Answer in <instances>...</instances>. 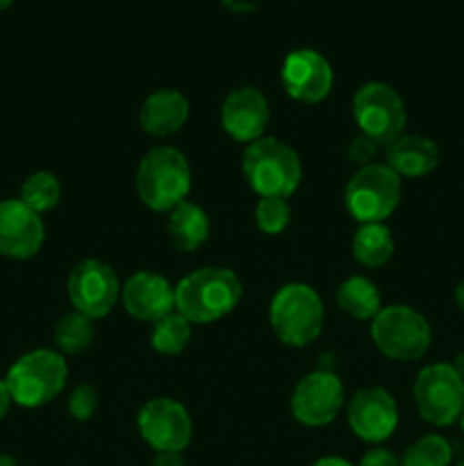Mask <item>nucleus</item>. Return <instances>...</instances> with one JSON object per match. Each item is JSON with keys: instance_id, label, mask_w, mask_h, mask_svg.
<instances>
[{"instance_id": "obj_22", "label": "nucleus", "mask_w": 464, "mask_h": 466, "mask_svg": "<svg viewBox=\"0 0 464 466\" xmlns=\"http://www.w3.org/2000/svg\"><path fill=\"white\" fill-rule=\"evenodd\" d=\"M337 305L350 319L371 321L382 309L380 291H378V287L368 278L353 276L341 282L339 289H337Z\"/></svg>"}, {"instance_id": "obj_28", "label": "nucleus", "mask_w": 464, "mask_h": 466, "mask_svg": "<svg viewBox=\"0 0 464 466\" xmlns=\"http://www.w3.org/2000/svg\"><path fill=\"white\" fill-rule=\"evenodd\" d=\"M98 410V391L94 385H77L68 396V412L76 421H89Z\"/></svg>"}, {"instance_id": "obj_1", "label": "nucleus", "mask_w": 464, "mask_h": 466, "mask_svg": "<svg viewBox=\"0 0 464 466\" xmlns=\"http://www.w3.org/2000/svg\"><path fill=\"white\" fill-rule=\"evenodd\" d=\"M244 287L232 268L203 267L176 285V312L194 326L227 317L239 305Z\"/></svg>"}, {"instance_id": "obj_21", "label": "nucleus", "mask_w": 464, "mask_h": 466, "mask_svg": "<svg viewBox=\"0 0 464 466\" xmlns=\"http://www.w3.org/2000/svg\"><path fill=\"white\" fill-rule=\"evenodd\" d=\"M353 258L362 267H385L394 255V237L385 223H362L353 235Z\"/></svg>"}, {"instance_id": "obj_24", "label": "nucleus", "mask_w": 464, "mask_h": 466, "mask_svg": "<svg viewBox=\"0 0 464 466\" xmlns=\"http://www.w3.org/2000/svg\"><path fill=\"white\" fill-rule=\"evenodd\" d=\"M94 321L80 312L64 314L57 321V326H55V344H57V349L66 355L85 353V350L94 344Z\"/></svg>"}, {"instance_id": "obj_37", "label": "nucleus", "mask_w": 464, "mask_h": 466, "mask_svg": "<svg viewBox=\"0 0 464 466\" xmlns=\"http://www.w3.org/2000/svg\"><path fill=\"white\" fill-rule=\"evenodd\" d=\"M12 3H14V0H0V9H7Z\"/></svg>"}, {"instance_id": "obj_33", "label": "nucleus", "mask_w": 464, "mask_h": 466, "mask_svg": "<svg viewBox=\"0 0 464 466\" xmlns=\"http://www.w3.org/2000/svg\"><path fill=\"white\" fill-rule=\"evenodd\" d=\"M312 466H353L348 462V460L344 458H335V455H328V458H321L317 460Z\"/></svg>"}, {"instance_id": "obj_2", "label": "nucleus", "mask_w": 464, "mask_h": 466, "mask_svg": "<svg viewBox=\"0 0 464 466\" xmlns=\"http://www.w3.org/2000/svg\"><path fill=\"white\" fill-rule=\"evenodd\" d=\"M241 171L259 198H289L303 180L298 153L276 137H262L246 146Z\"/></svg>"}, {"instance_id": "obj_31", "label": "nucleus", "mask_w": 464, "mask_h": 466, "mask_svg": "<svg viewBox=\"0 0 464 466\" xmlns=\"http://www.w3.org/2000/svg\"><path fill=\"white\" fill-rule=\"evenodd\" d=\"M153 466H187V462L185 455L177 451H162V453H155Z\"/></svg>"}, {"instance_id": "obj_11", "label": "nucleus", "mask_w": 464, "mask_h": 466, "mask_svg": "<svg viewBox=\"0 0 464 466\" xmlns=\"http://www.w3.org/2000/svg\"><path fill=\"white\" fill-rule=\"evenodd\" d=\"M136 428H139L141 440L155 453H162V451L182 453L194 435V423L187 408L168 396L150 399L136 414Z\"/></svg>"}, {"instance_id": "obj_9", "label": "nucleus", "mask_w": 464, "mask_h": 466, "mask_svg": "<svg viewBox=\"0 0 464 466\" xmlns=\"http://www.w3.org/2000/svg\"><path fill=\"white\" fill-rule=\"evenodd\" d=\"M414 403L423 421L437 428L453 426L464 410V382L449 362L421 369L414 380Z\"/></svg>"}, {"instance_id": "obj_36", "label": "nucleus", "mask_w": 464, "mask_h": 466, "mask_svg": "<svg viewBox=\"0 0 464 466\" xmlns=\"http://www.w3.org/2000/svg\"><path fill=\"white\" fill-rule=\"evenodd\" d=\"M0 466H18V464H16V460L12 458V455L0 453Z\"/></svg>"}, {"instance_id": "obj_19", "label": "nucleus", "mask_w": 464, "mask_h": 466, "mask_svg": "<svg viewBox=\"0 0 464 466\" xmlns=\"http://www.w3.org/2000/svg\"><path fill=\"white\" fill-rule=\"evenodd\" d=\"M385 164L398 177H423L439 167V148L421 135H403L385 148Z\"/></svg>"}, {"instance_id": "obj_27", "label": "nucleus", "mask_w": 464, "mask_h": 466, "mask_svg": "<svg viewBox=\"0 0 464 466\" xmlns=\"http://www.w3.org/2000/svg\"><path fill=\"white\" fill-rule=\"evenodd\" d=\"M291 221V208L287 198H259L255 208V223L264 235H280Z\"/></svg>"}, {"instance_id": "obj_6", "label": "nucleus", "mask_w": 464, "mask_h": 466, "mask_svg": "<svg viewBox=\"0 0 464 466\" xmlns=\"http://www.w3.org/2000/svg\"><path fill=\"white\" fill-rule=\"evenodd\" d=\"M371 339L385 358L414 362L430 349L432 330L428 319L409 305H389L371 319Z\"/></svg>"}, {"instance_id": "obj_14", "label": "nucleus", "mask_w": 464, "mask_h": 466, "mask_svg": "<svg viewBox=\"0 0 464 466\" xmlns=\"http://www.w3.org/2000/svg\"><path fill=\"white\" fill-rule=\"evenodd\" d=\"M282 86L294 100L317 105L332 91V68L321 53L309 48L294 50L282 64Z\"/></svg>"}, {"instance_id": "obj_26", "label": "nucleus", "mask_w": 464, "mask_h": 466, "mask_svg": "<svg viewBox=\"0 0 464 466\" xmlns=\"http://www.w3.org/2000/svg\"><path fill=\"white\" fill-rule=\"evenodd\" d=\"M453 446L441 435H426L414 441L400 458V466H450Z\"/></svg>"}, {"instance_id": "obj_10", "label": "nucleus", "mask_w": 464, "mask_h": 466, "mask_svg": "<svg viewBox=\"0 0 464 466\" xmlns=\"http://www.w3.org/2000/svg\"><path fill=\"white\" fill-rule=\"evenodd\" d=\"M121 280L109 264L100 259H82L66 280V294L76 312L96 321L116 308L121 300Z\"/></svg>"}, {"instance_id": "obj_38", "label": "nucleus", "mask_w": 464, "mask_h": 466, "mask_svg": "<svg viewBox=\"0 0 464 466\" xmlns=\"http://www.w3.org/2000/svg\"><path fill=\"white\" fill-rule=\"evenodd\" d=\"M459 428H462V432H464V410H462V417H459Z\"/></svg>"}, {"instance_id": "obj_8", "label": "nucleus", "mask_w": 464, "mask_h": 466, "mask_svg": "<svg viewBox=\"0 0 464 466\" xmlns=\"http://www.w3.org/2000/svg\"><path fill=\"white\" fill-rule=\"evenodd\" d=\"M353 118L359 127V135L368 137L385 148L403 137L408 123L403 98L387 82H367L355 91Z\"/></svg>"}, {"instance_id": "obj_4", "label": "nucleus", "mask_w": 464, "mask_h": 466, "mask_svg": "<svg viewBox=\"0 0 464 466\" xmlns=\"http://www.w3.org/2000/svg\"><path fill=\"white\" fill-rule=\"evenodd\" d=\"M323 303L317 291L303 282L282 285L268 305V323L282 344L291 349L309 346L323 330Z\"/></svg>"}, {"instance_id": "obj_17", "label": "nucleus", "mask_w": 464, "mask_h": 466, "mask_svg": "<svg viewBox=\"0 0 464 466\" xmlns=\"http://www.w3.org/2000/svg\"><path fill=\"white\" fill-rule=\"evenodd\" d=\"M121 300L130 317L155 323L176 312V287L159 273L136 271L123 285Z\"/></svg>"}, {"instance_id": "obj_13", "label": "nucleus", "mask_w": 464, "mask_h": 466, "mask_svg": "<svg viewBox=\"0 0 464 466\" xmlns=\"http://www.w3.org/2000/svg\"><path fill=\"white\" fill-rule=\"evenodd\" d=\"M348 426L355 437L368 444L389 440L398 428V408L394 396L382 387H367L348 403Z\"/></svg>"}, {"instance_id": "obj_39", "label": "nucleus", "mask_w": 464, "mask_h": 466, "mask_svg": "<svg viewBox=\"0 0 464 466\" xmlns=\"http://www.w3.org/2000/svg\"><path fill=\"white\" fill-rule=\"evenodd\" d=\"M455 466H464V455H462V458L458 460V464H455Z\"/></svg>"}, {"instance_id": "obj_34", "label": "nucleus", "mask_w": 464, "mask_h": 466, "mask_svg": "<svg viewBox=\"0 0 464 466\" xmlns=\"http://www.w3.org/2000/svg\"><path fill=\"white\" fill-rule=\"evenodd\" d=\"M455 303H458V308L464 312V280L459 282L458 289H455Z\"/></svg>"}, {"instance_id": "obj_30", "label": "nucleus", "mask_w": 464, "mask_h": 466, "mask_svg": "<svg viewBox=\"0 0 464 466\" xmlns=\"http://www.w3.org/2000/svg\"><path fill=\"white\" fill-rule=\"evenodd\" d=\"M359 466H400V458L389 449H371L359 460Z\"/></svg>"}, {"instance_id": "obj_3", "label": "nucleus", "mask_w": 464, "mask_h": 466, "mask_svg": "<svg viewBox=\"0 0 464 466\" xmlns=\"http://www.w3.org/2000/svg\"><path fill=\"white\" fill-rule=\"evenodd\" d=\"M136 196L153 212H171L191 191V167L173 146H157L141 157L135 176Z\"/></svg>"}, {"instance_id": "obj_15", "label": "nucleus", "mask_w": 464, "mask_h": 466, "mask_svg": "<svg viewBox=\"0 0 464 466\" xmlns=\"http://www.w3.org/2000/svg\"><path fill=\"white\" fill-rule=\"evenodd\" d=\"M45 228L41 214L27 208L21 198L0 203V255L12 259H30L44 246Z\"/></svg>"}, {"instance_id": "obj_5", "label": "nucleus", "mask_w": 464, "mask_h": 466, "mask_svg": "<svg viewBox=\"0 0 464 466\" xmlns=\"http://www.w3.org/2000/svg\"><path fill=\"white\" fill-rule=\"evenodd\" d=\"M66 378L68 367L62 353L36 349L12 364L5 382L14 403L21 408H41L62 394Z\"/></svg>"}, {"instance_id": "obj_20", "label": "nucleus", "mask_w": 464, "mask_h": 466, "mask_svg": "<svg viewBox=\"0 0 464 466\" xmlns=\"http://www.w3.org/2000/svg\"><path fill=\"white\" fill-rule=\"evenodd\" d=\"M209 230H212V223L200 205L185 200L168 212V239H171L173 248L182 250V253L198 250L209 239Z\"/></svg>"}, {"instance_id": "obj_7", "label": "nucleus", "mask_w": 464, "mask_h": 466, "mask_svg": "<svg viewBox=\"0 0 464 466\" xmlns=\"http://www.w3.org/2000/svg\"><path fill=\"white\" fill-rule=\"evenodd\" d=\"M400 177L387 164H367L353 173L344 189L350 217L362 223H385L400 203Z\"/></svg>"}, {"instance_id": "obj_12", "label": "nucleus", "mask_w": 464, "mask_h": 466, "mask_svg": "<svg viewBox=\"0 0 464 466\" xmlns=\"http://www.w3.org/2000/svg\"><path fill=\"white\" fill-rule=\"evenodd\" d=\"M344 385L332 371H312L298 380L289 408L298 423L308 428L328 426L344 408Z\"/></svg>"}, {"instance_id": "obj_23", "label": "nucleus", "mask_w": 464, "mask_h": 466, "mask_svg": "<svg viewBox=\"0 0 464 466\" xmlns=\"http://www.w3.org/2000/svg\"><path fill=\"white\" fill-rule=\"evenodd\" d=\"M194 323L187 321L182 314L171 312L153 323L150 332V346L159 355H180L189 346Z\"/></svg>"}, {"instance_id": "obj_18", "label": "nucleus", "mask_w": 464, "mask_h": 466, "mask_svg": "<svg viewBox=\"0 0 464 466\" xmlns=\"http://www.w3.org/2000/svg\"><path fill=\"white\" fill-rule=\"evenodd\" d=\"M189 103L176 89H157L141 103L139 123L153 137H171L185 127Z\"/></svg>"}, {"instance_id": "obj_25", "label": "nucleus", "mask_w": 464, "mask_h": 466, "mask_svg": "<svg viewBox=\"0 0 464 466\" xmlns=\"http://www.w3.org/2000/svg\"><path fill=\"white\" fill-rule=\"evenodd\" d=\"M59 198H62V185H59L57 176L50 171L32 173L21 187V200L36 214L57 208Z\"/></svg>"}, {"instance_id": "obj_16", "label": "nucleus", "mask_w": 464, "mask_h": 466, "mask_svg": "<svg viewBox=\"0 0 464 466\" xmlns=\"http://www.w3.org/2000/svg\"><path fill=\"white\" fill-rule=\"evenodd\" d=\"M268 121H271L268 100L255 86H239V89L230 91L223 100V130L241 144H253V141L262 139Z\"/></svg>"}, {"instance_id": "obj_32", "label": "nucleus", "mask_w": 464, "mask_h": 466, "mask_svg": "<svg viewBox=\"0 0 464 466\" xmlns=\"http://www.w3.org/2000/svg\"><path fill=\"white\" fill-rule=\"evenodd\" d=\"M12 394H9V387H7V382L5 380H0V419H5L7 417V412H9V408H12Z\"/></svg>"}, {"instance_id": "obj_29", "label": "nucleus", "mask_w": 464, "mask_h": 466, "mask_svg": "<svg viewBox=\"0 0 464 466\" xmlns=\"http://www.w3.org/2000/svg\"><path fill=\"white\" fill-rule=\"evenodd\" d=\"M378 150H380V146L376 141L359 135L348 144V159L358 164V167H367V164H373V157L378 155Z\"/></svg>"}, {"instance_id": "obj_35", "label": "nucleus", "mask_w": 464, "mask_h": 466, "mask_svg": "<svg viewBox=\"0 0 464 466\" xmlns=\"http://www.w3.org/2000/svg\"><path fill=\"white\" fill-rule=\"evenodd\" d=\"M453 369H455V371H458V376L462 378V382H464V353H462V355H458V358H455Z\"/></svg>"}]
</instances>
